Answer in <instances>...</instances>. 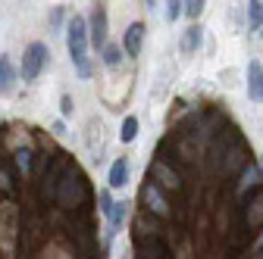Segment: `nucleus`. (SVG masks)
I'll list each match as a JSON object with an SVG mask.
<instances>
[{
  "label": "nucleus",
  "instance_id": "a211bd4d",
  "mask_svg": "<svg viewBox=\"0 0 263 259\" xmlns=\"http://www.w3.org/2000/svg\"><path fill=\"white\" fill-rule=\"evenodd\" d=\"M122 219H125V203H116L113 212H110V228H119Z\"/></svg>",
  "mask_w": 263,
  "mask_h": 259
},
{
  "label": "nucleus",
  "instance_id": "6ab92c4d",
  "mask_svg": "<svg viewBox=\"0 0 263 259\" xmlns=\"http://www.w3.org/2000/svg\"><path fill=\"white\" fill-rule=\"evenodd\" d=\"M97 203H101V212H107V215H110V212H113V206H116V203L110 200V193H107V190L97 193Z\"/></svg>",
  "mask_w": 263,
  "mask_h": 259
},
{
  "label": "nucleus",
  "instance_id": "ddd939ff",
  "mask_svg": "<svg viewBox=\"0 0 263 259\" xmlns=\"http://www.w3.org/2000/svg\"><path fill=\"white\" fill-rule=\"evenodd\" d=\"M241 166H245V147H241V144H235V147H232V153H229V159H226V166H222V172H226V175H235Z\"/></svg>",
  "mask_w": 263,
  "mask_h": 259
},
{
  "label": "nucleus",
  "instance_id": "4468645a",
  "mask_svg": "<svg viewBox=\"0 0 263 259\" xmlns=\"http://www.w3.org/2000/svg\"><path fill=\"white\" fill-rule=\"evenodd\" d=\"M154 178H160V184H166V187H179V178H176V172H170L163 163H154Z\"/></svg>",
  "mask_w": 263,
  "mask_h": 259
},
{
  "label": "nucleus",
  "instance_id": "f03ea898",
  "mask_svg": "<svg viewBox=\"0 0 263 259\" xmlns=\"http://www.w3.org/2000/svg\"><path fill=\"white\" fill-rule=\"evenodd\" d=\"M66 44H69V56L76 62V69L82 78L91 75V62H88V28H85V19L76 16L69 22V38H66Z\"/></svg>",
  "mask_w": 263,
  "mask_h": 259
},
{
  "label": "nucleus",
  "instance_id": "9b49d317",
  "mask_svg": "<svg viewBox=\"0 0 263 259\" xmlns=\"http://www.w3.org/2000/svg\"><path fill=\"white\" fill-rule=\"evenodd\" d=\"M201 41H204L201 25H191V28L185 31V38H182V53H194L197 47H201Z\"/></svg>",
  "mask_w": 263,
  "mask_h": 259
},
{
  "label": "nucleus",
  "instance_id": "0eeeda50",
  "mask_svg": "<svg viewBox=\"0 0 263 259\" xmlns=\"http://www.w3.org/2000/svg\"><path fill=\"white\" fill-rule=\"evenodd\" d=\"M248 75H251V88H248L251 100H263V69H260V62H257V59L248 66Z\"/></svg>",
  "mask_w": 263,
  "mask_h": 259
},
{
  "label": "nucleus",
  "instance_id": "423d86ee",
  "mask_svg": "<svg viewBox=\"0 0 263 259\" xmlns=\"http://www.w3.org/2000/svg\"><path fill=\"white\" fill-rule=\"evenodd\" d=\"M141 38H144V25H128V31H125V53L128 56H138L141 53Z\"/></svg>",
  "mask_w": 263,
  "mask_h": 259
},
{
  "label": "nucleus",
  "instance_id": "6e6552de",
  "mask_svg": "<svg viewBox=\"0 0 263 259\" xmlns=\"http://www.w3.org/2000/svg\"><path fill=\"white\" fill-rule=\"evenodd\" d=\"M248 206H251L248 209V228H260V225H263V190L254 193Z\"/></svg>",
  "mask_w": 263,
  "mask_h": 259
},
{
  "label": "nucleus",
  "instance_id": "f3484780",
  "mask_svg": "<svg viewBox=\"0 0 263 259\" xmlns=\"http://www.w3.org/2000/svg\"><path fill=\"white\" fill-rule=\"evenodd\" d=\"M119 59H122V50L119 47H104V62H107V66H119Z\"/></svg>",
  "mask_w": 263,
  "mask_h": 259
},
{
  "label": "nucleus",
  "instance_id": "39448f33",
  "mask_svg": "<svg viewBox=\"0 0 263 259\" xmlns=\"http://www.w3.org/2000/svg\"><path fill=\"white\" fill-rule=\"evenodd\" d=\"M135 259H166V247H163L160 238H141Z\"/></svg>",
  "mask_w": 263,
  "mask_h": 259
},
{
  "label": "nucleus",
  "instance_id": "aec40b11",
  "mask_svg": "<svg viewBox=\"0 0 263 259\" xmlns=\"http://www.w3.org/2000/svg\"><path fill=\"white\" fill-rule=\"evenodd\" d=\"M241 178H245V187H254V184H257V169H254V166H248Z\"/></svg>",
  "mask_w": 263,
  "mask_h": 259
},
{
  "label": "nucleus",
  "instance_id": "20e7f679",
  "mask_svg": "<svg viewBox=\"0 0 263 259\" xmlns=\"http://www.w3.org/2000/svg\"><path fill=\"white\" fill-rule=\"evenodd\" d=\"M91 41L94 47H107V10L104 7H94L91 13Z\"/></svg>",
  "mask_w": 263,
  "mask_h": 259
},
{
  "label": "nucleus",
  "instance_id": "5701e85b",
  "mask_svg": "<svg viewBox=\"0 0 263 259\" xmlns=\"http://www.w3.org/2000/svg\"><path fill=\"white\" fill-rule=\"evenodd\" d=\"M182 7H185V4H170V10H166V19H170V22H173V19H179V16H182Z\"/></svg>",
  "mask_w": 263,
  "mask_h": 259
},
{
  "label": "nucleus",
  "instance_id": "dca6fc26",
  "mask_svg": "<svg viewBox=\"0 0 263 259\" xmlns=\"http://www.w3.org/2000/svg\"><path fill=\"white\" fill-rule=\"evenodd\" d=\"M248 19H251V22H248L251 28H260V25H263V4H251V7H248Z\"/></svg>",
  "mask_w": 263,
  "mask_h": 259
},
{
  "label": "nucleus",
  "instance_id": "f8f14e48",
  "mask_svg": "<svg viewBox=\"0 0 263 259\" xmlns=\"http://www.w3.org/2000/svg\"><path fill=\"white\" fill-rule=\"evenodd\" d=\"M16 81V72H13V62L10 56H0V94H7Z\"/></svg>",
  "mask_w": 263,
  "mask_h": 259
},
{
  "label": "nucleus",
  "instance_id": "f257e3e1",
  "mask_svg": "<svg viewBox=\"0 0 263 259\" xmlns=\"http://www.w3.org/2000/svg\"><path fill=\"white\" fill-rule=\"evenodd\" d=\"M85 197H88V181L82 178V172L76 166H69L63 181H60V187H57V203L63 209H76V206L85 203Z\"/></svg>",
  "mask_w": 263,
  "mask_h": 259
},
{
  "label": "nucleus",
  "instance_id": "b1692460",
  "mask_svg": "<svg viewBox=\"0 0 263 259\" xmlns=\"http://www.w3.org/2000/svg\"><path fill=\"white\" fill-rule=\"evenodd\" d=\"M257 259H263V253H260V256H257Z\"/></svg>",
  "mask_w": 263,
  "mask_h": 259
},
{
  "label": "nucleus",
  "instance_id": "4be33fe9",
  "mask_svg": "<svg viewBox=\"0 0 263 259\" xmlns=\"http://www.w3.org/2000/svg\"><path fill=\"white\" fill-rule=\"evenodd\" d=\"M16 163H19V169H22V172H28V163H31V153H28V150H22V153L16 156Z\"/></svg>",
  "mask_w": 263,
  "mask_h": 259
},
{
  "label": "nucleus",
  "instance_id": "412c9836",
  "mask_svg": "<svg viewBox=\"0 0 263 259\" xmlns=\"http://www.w3.org/2000/svg\"><path fill=\"white\" fill-rule=\"evenodd\" d=\"M201 10H204V4H194V0H191V4H185V16H191V19L201 16Z\"/></svg>",
  "mask_w": 263,
  "mask_h": 259
},
{
  "label": "nucleus",
  "instance_id": "2eb2a0df",
  "mask_svg": "<svg viewBox=\"0 0 263 259\" xmlns=\"http://www.w3.org/2000/svg\"><path fill=\"white\" fill-rule=\"evenodd\" d=\"M135 135H138V119H135V116H128V119L122 122L119 141H122V144H132V141H135Z\"/></svg>",
  "mask_w": 263,
  "mask_h": 259
},
{
  "label": "nucleus",
  "instance_id": "9d476101",
  "mask_svg": "<svg viewBox=\"0 0 263 259\" xmlns=\"http://www.w3.org/2000/svg\"><path fill=\"white\" fill-rule=\"evenodd\" d=\"M125 181H128V159L119 156L110 169V187H125Z\"/></svg>",
  "mask_w": 263,
  "mask_h": 259
},
{
  "label": "nucleus",
  "instance_id": "7ed1b4c3",
  "mask_svg": "<svg viewBox=\"0 0 263 259\" xmlns=\"http://www.w3.org/2000/svg\"><path fill=\"white\" fill-rule=\"evenodd\" d=\"M44 62H47V47L41 41L28 44L25 53H22V78L25 81H35L41 75V69H44Z\"/></svg>",
  "mask_w": 263,
  "mask_h": 259
},
{
  "label": "nucleus",
  "instance_id": "1a4fd4ad",
  "mask_svg": "<svg viewBox=\"0 0 263 259\" xmlns=\"http://www.w3.org/2000/svg\"><path fill=\"white\" fill-rule=\"evenodd\" d=\"M141 197H144V203H151V212H154V215H166V212H170V209H166V203H163V197L157 193V187H154V184H144Z\"/></svg>",
  "mask_w": 263,
  "mask_h": 259
}]
</instances>
